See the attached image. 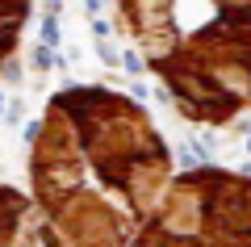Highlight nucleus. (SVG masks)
<instances>
[{
	"instance_id": "nucleus-3",
	"label": "nucleus",
	"mask_w": 251,
	"mask_h": 247,
	"mask_svg": "<svg viewBox=\"0 0 251 247\" xmlns=\"http://www.w3.org/2000/svg\"><path fill=\"white\" fill-rule=\"evenodd\" d=\"M130 247H251V176L226 168L172 176Z\"/></svg>"
},
{
	"instance_id": "nucleus-4",
	"label": "nucleus",
	"mask_w": 251,
	"mask_h": 247,
	"mask_svg": "<svg viewBox=\"0 0 251 247\" xmlns=\"http://www.w3.org/2000/svg\"><path fill=\"white\" fill-rule=\"evenodd\" d=\"M0 247H63L34 197L0 185Z\"/></svg>"
},
{
	"instance_id": "nucleus-1",
	"label": "nucleus",
	"mask_w": 251,
	"mask_h": 247,
	"mask_svg": "<svg viewBox=\"0 0 251 247\" xmlns=\"http://www.w3.org/2000/svg\"><path fill=\"white\" fill-rule=\"evenodd\" d=\"M172 151L134 97L59 88L29 147L34 205L63 247H130L168 193Z\"/></svg>"
},
{
	"instance_id": "nucleus-2",
	"label": "nucleus",
	"mask_w": 251,
	"mask_h": 247,
	"mask_svg": "<svg viewBox=\"0 0 251 247\" xmlns=\"http://www.w3.org/2000/svg\"><path fill=\"white\" fill-rule=\"evenodd\" d=\"M172 105L201 126H226L251 105V0H113Z\"/></svg>"
},
{
	"instance_id": "nucleus-5",
	"label": "nucleus",
	"mask_w": 251,
	"mask_h": 247,
	"mask_svg": "<svg viewBox=\"0 0 251 247\" xmlns=\"http://www.w3.org/2000/svg\"><path fill=\"white\" fill-rule=\"evenodd\" d=\"M29 13H34V0H0V71L13 59V51H17Z\"/></svg>"
}]
</instances>
